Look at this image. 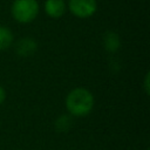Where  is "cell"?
Here are the masks:
<instances>
[{
  "label": "cell",
  "mask_w": 150,
  "mask_h": 150,
  "mask_svg": "<svg viewBox=\"0 0 150 150\" xmlns=\"http://www.w3.org/2000/svg\"><path fill=\"white\" fill-rule=\"evenodd\" d=\"M66 108L67 111L75 117H84L89 115L94 108V95L90 90L77 87L71 89L66 96Z\"/></svg>",
  "instance_id": "obj_1"
},
{
  "label": "cell",
  "mask_w": 150,
  "mask_h": 150,
  "mask_svg": "<svg viewBox=\"0 0 150 150\" xmlns=\"http://www.w3.org/2000/svg\"><path fill=\"white\" fill-rule=\"evenodd\" d=\"M40 12L38 0H14L11 5L12 18L22 25L33 22Z\"/></svg>",
  "instance_id": "obj_2"
},
{
  "label": "cell",
  "mask_w": 150,
  "mask_h": 150,
  "mask_svg": "<svg viewBox=\"0 0 150 150\" xmlns=\"http://www.w3.org/2000/svg\"><path fill=\"white\" fill-rule=\"evenodd\" d=\"M68 11L79 19H88L97 11V0H68Z\"/></svg>",
  "instance_id": "obj_3"
},
{
  "label": "cell",
  "mask_w": 150,
  "mask_h": 150,
  "mask_svg": "<svg viewBox=\"0 0 150 150\" xmlns=\"http://www.w3.org/2000/svg\"><path fill=\"white\" fill-rule=\"evenodd\" d=\"M15 53L21 57H28L32 56L38 50V42L35 39L25 36L16 41L15 43Z\"/></svg>",
  "instance_id": "obj_4"
},
{
  "label": "cell",
  "mask_w": 150,
  "mask_h": 150,
  "mask_svg": "<svg viewBox=\"0 0 150 150\" xmlns=\"http://www.w3.org/2000/svg\"><path fill=\"white\" fill-rule=\"evenodd\" d=\"M43 9L46 15L50 19H60L67 11V4L64 0H46Z\"/></svg>",
  "instance_id": "obj_5"
},
{
  "label": "cell",
  "mask_w": 150,
  "mask_h": 150,
  "mask_svg": "<svg viewBox=\"0 0 150 150\" xmlns=\"http://www.w3.org/2000/svg\"><path fill=\"white\" fill-rule=\"evenodd\" d=\"M103 47L108 53H116L121 47V39L116 32L108 30L103 35Z\"/></svg>",
  "instance_id": "obj_6"
},
{
  "label": "cell",
  "mask_w": 150,
  "mask_h": 150,
  "mask_svg": "<svg viewBox=\"0 0 150 150\" xmlns=\"http://www.w3.org/2000/svg\"><path fill=\"white\" fill-rule=\"evenodd\" d=\"M14 42V35L13 32L6 27L0 25V50L8 49Z\"/></svg>",
  "instance_id": "obj_7"
},
{
  "label": "cell",
  "mask_w": 150,
  "mask_h": 150,
  "mask_svg": "<svg viewBox=\"0 0 150 150\" xmlns=\"http://www.w3.org/2000/svg\"><path fill=\"white\" fill-rule=\"evenodd\" d=\"M73 121L69 115H61L55 121V129L59 132H67L71 128Z\"/></svg>",
  "instance_id": "obj_8"
},
{
  "label": "cell",
  "mask_w": 150,
  "mask_h": 150,
  "mask_svg": "<svg viewBox=\"0 0 150 150\" xmlns=\"http://www.w3.org/2000/svg\"><path fill=\"white\" fill-rule=\"evenodd\" d=\"M143 87H144V91H145V94L149 95V93H150V73H149V71L145 74Z\"/></svg>",
  "instance_id": "obj_9"
},
{
  "label": "cell",
  "mask_w": 150,
  "mask_h": 150,
  "mask_svg": "<svg viewBox=\"0 0 150 150\" xmlns=\"http://www.w3.org/2000/svg\"><path fill=\"white\" fill-rule=\"evenodd\" d=\"M5 100H6V91H5L4 87L0 84V105L4 103Z\"/></svg>",
  "instance_id": "obj_10"
}]
</instances>
